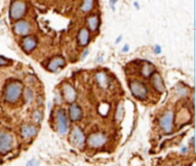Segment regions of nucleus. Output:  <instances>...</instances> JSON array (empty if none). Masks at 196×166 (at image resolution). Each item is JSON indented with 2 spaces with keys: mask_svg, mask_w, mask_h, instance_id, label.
<instances>
[{
  "mask_svg": "<svg viewBox=\"0 0 196 166\" xmlns=\"http://www.w3.org/2000/svg\"><path fill=\"white\" fill-rule=\"evenodd\" d=\"M22 84L20 82H11L5 87L4 100L8 103H15L22 94Z\"/></svg>",
  "mask_w": 196,
  "mask_h": 166,
  "instance_id": "f257e3e1",
  "label": "nucleus"
},
{
  "mask_svg": "<svg viewBox=\"0 0 196 166\" xmlns=\"http://www.w3.org/2000/svg\"><path fill=\"white\" fill-rule=\"evenodd\" d=\"M130 91L135 96L136 98L140 99V100H146L147 98V94H148V89H147L146 85L144 83L135 80V81L130 82L129 84Z\"/></svg>",
  "mask_w": 196,
  "mask_h": 166,
  "instance_id": "f03ea898",
  "label": "nucleus"
},
{
  "mask_svg": "<svg viewBox=\"0 0 196 166\" xmlns=\"http://www.w3.org/2000/svg\"><path fill=\"white\" fill-rule=\"evenodd\" d=\"M27 11V4L24 1H13L10 6V17L12 19L20 20Z\"/></svg>",
  "mask_w": 196,
  "mask_h": 166,
  "instance_id": "7ed1b4c3",
  "label": "nucleus"
},
{
  "mask_svg": "<svg viewBox=\"0 0 196 166\" xmlns=\"http://www.w3.org/2000/svg\"><path fill=\"white\" fill-rule=\"evenodd\" d=\"M173 111H166L164 112V114L160 117L159 124L160 127L166 133H170L173 129Z\"/></svg>",
  "mask_w": 196,
  "mask_h": 166,
  "instance_id": "20e7f679",
  "label": "nucleus"
},
{
  "mask_svg": "<svg viewBox=\"0 0 196 166\" xmlns=\"http://www.w3.org/2000/svg\"><path fill=\"white\" fill-rule=\"evenodd\" d=\"M107 136L101 133H94L89 135L86 139L87 145L90 148H101L107 142Z\"/></svg>",
  "mask_w": 196,
  "mask_h": 166,
  "instance_id": "39448f33",
  "label": "nucleus"
},
{
  "mask_svg": "<svg viewBox=\"0 0 196 166\" xmlns=\"http://www.w3.org/2000/svg\"><path fill=\"white\" fill-rule=\"evenodd\" d=\"M70 141H71L72 145L77 148H81L84 145L86 138H85L84 133L79 127H74L71 131V135H70Z\"/></svg>",
  "mask_w": 196,
  "mask_h": 166,
  "instance_id": "423d86ee",
  "label": "nucleus"
},
{
  "mask_svg": "<svg viewBox=\"0 0 196 166\" xmlns=\"http://www.w3.org/2000/svg\"><path fill=\"white\" fill-rule=\"evenodd\" d=\"M57 130L60 135H66L69 132V124L65 111L62 109L57 111Z\"/></svg>",
  "mask_w": 196,
  "mask_h": 166,
  "instance_id": "0eeeda50",
  "label": "nucleus"
},
{
  "mask_svg": "<svg viewBox=\"0 0 196 166\" xmlns=\"http://www.w3.org/2000/svg\"><path fill=\"white\" fill-rule=\"evenodd\" d=\"M13 136L9 133H0V154L5 155L13 149Z\"/></svg>",
  "mask_w": 196,
  "mask_h": 166,
  "instance_id": "6e6552de",
  "label": "nucleus"
},
{
  "mask_svg": "<svg viewBox=\"0 0 196 166\" xmlns=\"http://www.w3.org/2000/svg\"><path fill=\"white\" fill-rule=\"evenodd\" d=\"M32 30V26L30 22L27 20H17L13 24V32L17 36H27Z\"/></svg>",
  "mask_w": 196,
  "mask_h": 166,
  "instance_id": "1a4fd4ad",
  "label": "nucleus"
},
{
  "mask_svg": "<svg viewBox=\"0 0 196 166\" xmlns=\"http://www.w3.org/2000/svg\"><path fill=\"white\" fill-rule=\"evenodd\" d=\"M62 93L63 97L67 103L73 104L77 99V91L75 90V88L72 87L70 84H64L62 87Z\"/></svg>",
  "mask_w": 196,
  "mask_h": 166,
  "instance_id": "9d476101",
  "label": "nucleus"
},
{
  "mask_svg": "<svg viewBox=\"0 0 196 166\" xmlns=\"http://www.w3.org/2000/svg\"><path fill=\"white\" fill-rule=\"evenodd\" d=\"M65 65V60L60 57V56H58V57H55L54 59L50 61V63H48V70L52 71V72H57L58 70H60Z\"/></svg>",
  "mask_w": 196,
  "mask_h": 166,
  "instance_id": "9b49d317",
  "label": "nucleus"
},
{
  "mask_svg": "<svg viewBox=\"0 0 196 166\" xmlns=\"http://www.w3.org/2000/svg\"><path fill=\"white\" fill-rule=\"evenodd\" d=\"M38 131H39V128L37 127V126L23 125L22 127H21L20 133L23 138L28 139V138H31L36 135V133H38Z\"/></svg>",
  "mask_w": 196,
  "mask_h": 166,
  "instance_id": "f8f14e48",
  "label": "nucleus"
},
{
  "mask_svg": "<svg viewBox=\"0 0 196 166\" xmlns=\"http://www.w3.org/2000/svg\"><path fill=\"white\" fill-rule=\"evenodd\" d=\"M151 84H152V87H154V89L156 90V91L160 92V93L165 91V89H166L165 83H164V80L159 73H154L151 76Z\"/></svg>",
  "mask_w": 196,
  "mask_h": 166,
  "instance_id": "ddd939ff",
  "label": "nucleus"
},
{
  "mask_svg": "<svg viewBox=\"0 0 196 166\" xmlns=\"http://www.w3.org/2000/svg\"><path fill=\"white\" fill-rule=\"evenodd\" d=\"M37 41L33 36H27L22 39V48L27 53L32 52L36 47Z\"/></svg>",
  "mask_w": 196,
  "mask_h": 166,
  "instance_id": "4468645a",
  "label": "nucleus"
},
{
  "mask_svg": "<svg viewBox=\"0 0 196 166\" xmlns=\"http://www.w3.org/2000/svg\"><path fill=\"white\" fill-rule=\"evenodd\" d=\"M81 116H82V111H81L80 107L76 103L71 104L70 107H69V117H70V119H71L72 121H74V122H77V121H79V120L81 119Z\"/></svg>",
  "mask_w": 196,
  "mask_h": 166,
  "instance_id": "2eb2a0df",
  "label": "nucleus"
},
{
  "mask_svg": "<svg viewBox=\"0 0 196 166\" xmlns=\"http://www.w3.org/2000/svg\"><path fill=\"white\" fill-rule=\"evenodd\" d=\"M95 79L98 85L103 89H106L109 87V78L107 74L103 71H100L95 75Z\"/></svg>",
  "mask_w": 196,
  "mask_h": 166,
  "instance_id": "dca6fc26",
  "label": "nucleus"
},
{
  "mask_svg": "<svg viewBox=\"0 0 196 166\" xmlns=\"http://www.w3.org/2000/svg\"><path fill=\"white\" fill-rule=\"evenodd\" d=\"M90 41V35H89V31L86 28H81L79 31V34H77V41L80 46H86V45L89 43Z\"/></svg>",
  "mask_w": 196,
  "mask_h": 166,
  "instance_id": "f3484780",
  "label": "nucleus"
},
{
  "mask_svg": "<svg viewBox=\"0 0 196 166\" xmlns=\"http://www.w3.org/2000/svg\"><path fill=\"white\" fill-rule=\"evenodd\" d=\"M155 73V67L152 63H144L141 67V74L143 75L144 78H149Z\"/></svg>",
  "mask_w": 196,
  "mask_h": 166,
  "instance_id": "a211bd4d",
  "label": "nucleus"
},
{
  "mask_svg": "<svg viewBox=\"0 0 196 166\" xmlns=\"http://www.w3.org/2000/svg\"><path fill=\"white\" fill-rule=\"evenodd\" d=\"M86 23H87V26L89 27L91 31H96L99 27V24H100V19H99L98 15H90V17H87Z\"/></svg>",
  "mask_w": 196,
  "mask_h": 166,
  "instance_id": "6ab92c4d",
  "label": "nucleus"
},
{
  "mask_svg": "<svg viewBox=\"0 0 196 166\" xmlns=\"http://www.w3.org/2000/svg\"><path fill=\"white\" fill-rule=\"evenodd\" d=\"M123 115H124V107H123L122 103H120L117 106L116 113H115V119H116V121L118 122L122 121L123 118Z\"/></svg>",
  "mask_w": 196,
  "mask_h": 166,
  "instance_id": "aec40b11",
  "label": "nucleus"
},
{
  "mask_svg": "<svg viewBox=\"0 0 196 166\" xmlns=\"http://www.w3.org/2000/svg\"><path fill=\"white\" fill-rule=\"evenodd\" d=\"M94 7V1L92 0H86V1H83L82 4L80 5V11L83 13H88L93 9Z\"/></svg>",
  "mask_w": 196,
  "mask_h": 166,
  "instance_id": "412c9836",
  "label": "nucleus"
},
{
  "mask_svg": "<svg viewBox=\"0 0 196 166\" xmlns=\"http://www.w3.org/2000/svg\"><path fill=\"white\" fill-rule=\"evenodd\" d=\"M24 98H25L26 103H31L34 98V92L30 87H26L24 89Z\"/></svg>",
  "mask_w": 196,
  "mask_h": 166,
  "instance_id": "4be33fe9",
  "label": "nucleus"
},
{
  "mask_svg": "<svg viewBox=\"0 0 196 166\" xmlns=\"http://www.w3.org/2000/svg\"><path fill=\"white\" fill-rule=\"evenodd\" d=\"M32 117H33V119L36 123H39V122H41V120H42V113L39 111H37V109H36V111H34L33 112V114H32Z\"/></svg>",
  "mask_w": 196,
  "mask_h": 166,
  "instance_id": "5701e85b",
  "label": "nucleus"
},
{
  "mask_svg": "<svg viewBox=\"0 0 196 166\" xmlns=\"http://www.w3.org/2000/svg\"><path fill=\"white\" fill-rule=\"evenodd\" d=\"M176 94H178L180 97H185V96L187 95V88H185L183 87H178L176 90Z\"/></svg>",
  "mask_w": 196,
  "mask_h": 166,
  "instance_id": "b1692460",
  "label": "nucleus"
},
{
  "mask_svg": "<svg viewBox=\"0 0 196 166\" xmlns=\"http://www.w3.org/2000/svg\"><path fill=\"white\" fill-rule=\"evenodd\" d=\"M26 166H40V163L37 159H32L27 162Z\"/></svg>",
  "mask_w": 196,
  "mask_h": 166,
  "instance_id": "393cba45",
  "label": "nucleus"
},
{
  "mask_svg": "<svg viewBox=\"0 0 196 166\" xmlns=\"http://www.w3.org/2000/svg\"><path fill=\"white\" fill-rule=\"evenodd\" d=\"M10 65V61L0 56V66H6Z\"/></svg>",
  "mask_w": 196,
  "mask_h": 166,
  "instance_id": "a878e982",
  "label": "nucleus"
},
{
  "mask_svg": "<svg viewBox=\"0 0 196 166\" xmlns=\"http://www.w3.org/2000/svg\"><path fill=\"white\" fill-rule=\"evenodd\" d=\"M88 54H89V50H88V49H85L84 51H83L82 54H81V57H80V60L83 61L85 58L87 57V55H88Z\"/></svg>",
  "mask_w": 196,
  "mask_h": 166,
  "instance_id": "bb28decb",
  "label": "nucleus"
},
{
  "mask_svg": "<svg viewBox=\"0 0 196 166\" xmlns=\"http://www.w3.org/2000/svg\"><path fill=\"white\" fill-rule=\"evenodd\" d=\"M154 52L156 53V54H160L161 53V47L159 46V45H156V46H155Z\"/></svg>",
  "mask_w": 196,
  "mask_h": 166,
  "instance_id": "cd10ccee",
  "label": "nucleus"
},
{
  "mask_svg": "<svg viewBox=\"0 0 196 166\" xmlns=\"http://www.w3.org/2000/svg\"><path fill=\"white\" fill-rule=\"evenodd\" d=\"M117 3V1H110V6H111L112 7V9H115V4H116Z\"/></svg>",
  "mask_w": 196,
  "mask_h": 166,
  "instance_id": "c85d7f7f",
  "label": "nucleus"
},
{
  "mask_svg": "<svg viewBox=\"0 0 196 166\" xmlns=\"http://www.w3.org/2000/svg\"><path fill=\"white\" fill-rule=\"evenodd\" d=\"M129 50V46L126 44V45H124V47H123V49H122V52H126V51Z\"/></svg>",
  "mask_w": 196,
  "mask_h": 166,
  "instance_id": "c756f323",
  "label": "nucleus"
},
{
  "mask_svg": "<svg viewBox=\"0 0 196 166\" xmlns=\"http://www.w3.org/2000/svg\"><path fill=\"white\" fill-rule=\"evenodd\" d=\"M134 6H135L136 8H138V9H139V4H138V2H135V3H134Z\"/></svg>",
  "mask_w": 196,
  "mask_h": 166,
  "instance_id": "7c9ffc66",
  "label": "nucleus"
},
{
  "mask_svg": "<svg viewBox=\"0 0 196 166\" xmlns=\"http://www.w3.org/2000/svg\"><path fill=\"white\" fill-rule=\"evenodd\" d=\"M121 39H122V37H118L117 39V41H116V43H118V42H119Z\"/></svg>",
  "mask_w": 196,
  "mask_h": 166,
  "instance_id": "2f4dec72",
  "label": "nucleus"
},
{
  "mask_svg": "<svg viewBox=\"0 0 196 166\" xmlns=\"http://www.w3.org/2000/svg\"><path fill=\"white\" fill-rule=\"evenodd\" d=\"M174 166H181V164H179V163H176V164L174 165Z\"/></svg>",
  "mask_w": 196,
  "mask_h": 166,
  "instance_id": "473e14b6",
  "label": "nucleus"
}]
</instances>
